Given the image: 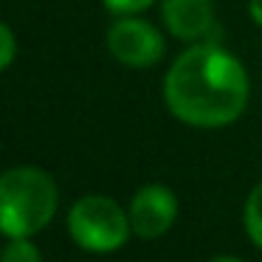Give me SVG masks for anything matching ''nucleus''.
Masks as SVG:
<instances>
[{"label": "nucleus", "mask_w": 262, "mask_h": 262, "mask_svg": "<svg viewBox=\"0 0 262 262\" xmlns=\"http://www.w3.org/2000/svg\"><path fill=\"white\" fill-rule=\"evenodd\" d=\"M248 17L262 29V0H248Z\"/></svg>", "instance_id": "nucleus-11"}, {"label": "nucleus", "mask_w": 262, "mask_h": 262, "mask_svg": "<svg viewBox=\"0 0 262 262\" xmlns=\"http://www.w3.org/2000/svg\"><path fill=\"white\" fill-rule=\"evenodd\" d=\"M102 3H104V6H107L113 14L124 17V14H138V12H144L147 6H152L155 0H102Z\"/></svg>", "instance_id": "nucleus-10"}, {"label": "nucleus", "mask_w": 262, "mask_h": 262, "mask_svg": "<svg viewBox=\"0 0 262 262\" xmlns=\"http://www.w3.org/2000/svg\"><path fill=\"white\" fill-rule=\"evenodd\" d=\"M161 17L166 31L189 46L211 42L217 37V12L211 0H164Z\"/></svg>", "instance_id": "nucleus-6"}, {"label": "nucleus", "mask_w": 262, "mask_h": 262, "mask_svg": "<svg viewBox=\"0 0 262 262\" xmlns=\"http://www.w3.org/2000/svg\"><path fill=\"white\" fill-rule=\"evenodd\" d=\"M243 223H245V231H248V239L256 248H262V181L251 189L248 200H245Z\"/></svg>", "instance_id": "nucleus-7"}, {"label": "nucleus", "mask_w": 262, "mask_h": 262, "mask_svg": "<svg viewBox=\"0 0 262 262\" xmlns=\"http://www.w3.org/2000/svg\"><path fill=\"white\" fill-rule=\"evenodd\" d=\"M211 262H243V259H237V256H217V259H211Z\"/></svg>", "instance_id": "nucleus-12"}, {"label": "nucleus", "mask_w": 262, "mask_h": 262, "mask_svg": "<svg viewBox=\"0 0 262 262\" xmlns=\"http://www.w3.org/2000/svg\"><path fill=\"white\" fill-rule=\"evenodd\" d=\"M248 96L251 82L243 62L214 40L189 46L164 79L169 113L200 130L234 124L248 107Z\"/></svg>", "instance_id": "nucleus-1"}, {"label": "nucleus", "mask_w": 262, "mask_h": 262, "mask_svg": "<svg viewBox=\"0 0 262 262\" xmlns=\"http://www.w3.org/2000/svg\"><path fill=\"white\" fill-rule=\"evenodd\" d=\"M107 48L127 68H149L164 57V37L152 23L124 14L107 29Z\"/></svg>", "instance_id": "nucleus-4"}, {"label": "nucleus", "mask_w": 262, "mask_h": 262, "mask_svg": "<svg viewBox=\"0 0 262 262\" xmlns=\"http://www.w3.org/2000/svg\"><path fill=\"white\" fill-rule=\"evenodd\" d=\"M14 57H17V40H14L12 29L0 20V74L14 62Z\"/></svg>", "instance_id": "nucleus-9"}, {"label": "nucleus", "mask_w": 262, "mask_h": 262, "mask_svg": "<svg viewBox=\"0 0 262 262\" xmlns=\"http://www.w3.org/2000/svg\"><path fill=\"white\" fill-rule=\"evenodd\" d=\"M68 234L91 254H113L130 239L133 226L127 209H121L113 198L85 194L68 211Z\"/></svg>", "instance_id": "nucleus-3"}, {"label": "nucleus", "mask_w": 262, "mask_h": 262, "mask_svg": "<svg viewBox=\"0 0 262 262\" xmlns=\"http://www.w3.org/2000/svg\"><path fill=\"white\" fill-rule=\"evenodd\" d=\"M130 226L133 234L141 239H158L172 228L178 217V198L169 186L164 183H147L133 194L130 206Z\"/></svg>", "instance_id": "nucleus-5"}, {"label": "nucleus", "mask_w": 262, "mask_h": 262, "mask_svg": "<svg viewBox=\"0 0 262 262\" xmlns=\"http://www.w3.org/2000/svg\"><path fill=\"white\" fill-rule=\"evenodd\" d=\"M59 192L40 166H12L0 175V234L34 237L54 220Z\"/></svg>", "instance_id": "nucleus-2"}, {"label": "nucleus", "mask_w": 262, "mask_h": 262, "mask_svg": "<svg viewBox=\"0 0 262 262\" xmlns=\"http://www.w3.org/2000/svg\"><path fill=\"white\" fill-rule=\"evenodd\" d=\"M0 262H42V256L31 237H9V245L0 248Z\"/></svg>", "instance_id": "nucleus-8"}]
</instances>
